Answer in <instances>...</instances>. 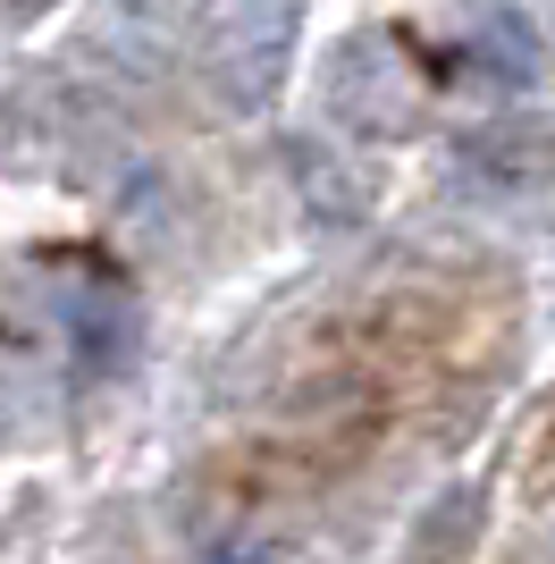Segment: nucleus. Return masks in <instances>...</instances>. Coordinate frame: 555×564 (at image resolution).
Here are the masks:
<instances>
[{"label": "nucleus", "mask_w": 555, "mask_h": 564, "mask_svg": "<svg viewBox=\"0 0 555 564\" xmlns=\"http://www.w3.org/2000/svg\"><path fill=\"white\" fill-rule=\"evenodd\" d=\"M328 110L353 118V135H388V127H404V110H413V76H404V59H395L379 34H353V43L337 51V76H328Z\"/></svg>", "instance_id": "obj_2"}, {"label": "nucleus", "mask_w": 555, "mask_h": 564, "mask_svg": "<svg viewBox=\"0 0 555 564\" xmlns=\"http://www.w3.org/2000/svg\"><path fill=\"white\" fill-rule=\"evenodd\" d=\"M68 329H76V354H92V362L110 371V362H127V346H135V312L101 304V295H68Z\"/></svg>", "instance_id": "obj_3"}, {"label": "nucleus", "mask_w": 555, "mask_h": 564, "mask_svg": "<svg viewBox=\"0 0 555 564\" xmlns=\"http://www.w3.org/2000/svg\"><path fill=\"white\" fill-rule=\"evenodd\" d=\"M538 564H555V531H547V547H538Z\"/></svg>", "instance_id": "obj_5"}, {"label": "nucleus", "mask_w": 555, "mask_h": 564, "mask_svg": "<svg viewBox=\"0 0 555 564\" xmlns=\"http://www.w3.org/2000/svg\"><path fill=\"white\" fill-rule=\"evenodd\" d=\"M194 564H278L270 547H244V540H228V547H203Z\"/></svg>", "instance_id": "obj_4"}, {"label": "nucleus", "mask_w": 555, "mask_h": 564, "mask_svg": "<svg viewBox=\"0 0 555 564\" xmlns=\"http://www.w3.org/2000/svg\"><path fill=\"white\" fill-rule=\"evenodd\" d=\"M303 0H219L210 18V85L236 101V110H261L286 76V51H295Z\"/></svg>", "instance_id": "obj_1"}]
</instances>
